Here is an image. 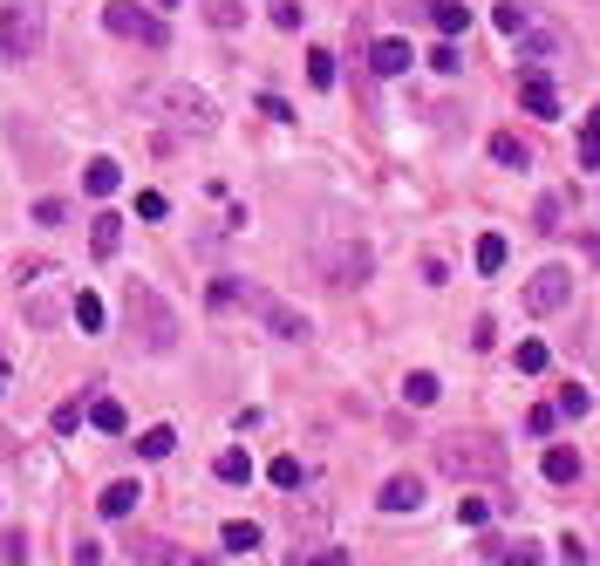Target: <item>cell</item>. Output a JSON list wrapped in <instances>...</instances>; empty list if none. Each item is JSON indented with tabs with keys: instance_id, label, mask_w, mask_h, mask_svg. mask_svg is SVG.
Returning <instances> with one entry per match:
<instances>
[{
	"instance_id": "1",
	"label": "cell",
	"mask_w": 600,
	"mask_h": 566,
	"mask_svg": "<svg viewBox=\"0 0 600 566\" xmlns=\"http://www.w3.org/2000/svg\"><path fill=\"white\" fill-rule=\"evenodd\" d=\"M437 471L457 478V485H498L512 471V457L485 430H450V437H437Z\"/></svg>"
},
{
	"instance_id": "2",
	"label": "cell",
	"mask_w": 600,
	"mask_h": 566,
	"mask_svg": "<svg viewBox=\"0 0 600 566\" xmlns=\"http://www.w3.org/2000/svg\"><path fill=\"white\" fill-rule=\"evenodd\" d=\"M123 307H130V335H137V348H150V355L178 348V314H171V301H164L150 280H130V287H123Z\"/></svg>"
},
{
	"instance_id": "3",
	"label": "cell",
	"mask_w": 600,
	"mask_h": 566,
	"mask_svg": "<svg viewBox=\"0 0 600 566\" xmlns=\"http://www.w3.org/2000/svg\"><path fill=\"white\" fill-rule=\"evenodd\" d=\"M150 103H157V116H164L171 130H185V137H212V130H219V103H212L205 89H191V82H164Z\"/></svg>"
},
{
	"instance_id": "4",
	"label": "cell",
	"mask_w": 600,
	"mask_h": 566,
	"mask_svg": "<svg viewBox=\"0 0 600 566\" xmlns=\"http://www.w3.org/2000/svg\"><path fill=\"white\" fill-rule=\"evenodd\" d=\"M314 260H321V273H328L335 287H362V280H369V266H375V260H369V246H362V239H355L348 226H335V219H328V232H321Z\"/></svg>"
},
{
	"instance_id": "5",
	"label": "cell",
	"mask_w": 600,
	"mask_h": 566,
	"mask_svg": "<svg viewBox=\"0 0 600 566\" xmlns=\"http://www.w3.org/2000/svg\"><path fill=\"white\" fill-rule=\"evenodd\" d=\"M28 55H41V14L28 0H14L0 14V62H28Z\"/></svg>"
},
{
	"instance_id": "6",
	"label": "cell",
	"mask_w": 600,
	"mask_h": 566,
	"mask_svg": "<svg viewBox=\"0 0 600 566\" xmlns=\"http://www.w3.org/2000/svg\"><path fill=\"white\" fill-rule=\"evenodd\" d=\"M239 301H246V307H253V314L266 321V335H280V341H307V335H314V328H307V314H300V307H287L280 294H260V287H246Z\"/></svg>"
},
{
	"instance_id": "7",
	"label": "cell",
	"mask_w": 600,
	"mask_h": 566,
	"mask_svg": "<svg viewBox=\"0 0 600 566\" xmlns=\"http://www.w3.org/2000/svg\"><path fill=\"white\" fill-rule=\"evenodd\" d=\"M103 28H110V35H123V41H150V48H164V21H150L144 7H137V0H110V7H103Z\"/></svg>"
},
{
	"instance_id": "8",
	"label": "cell",
	"mask_w": 600,
	"mask_h": 566,
	"mask_svg": "<svg viewBox=\"0 0 600 566\" xmlns=\"http://www.w3.org/2000/svg\"><path fill=\"white\" fill-rule=\"evenodd\" d=\"M566 301H573V266H539L525 280V314H553Z\"/></svg>"
},
{
	"instance_id": "9",
	"label": "cell",
	"mask_w": 600,
	"mask_h": 566,
	"mask_svg": "<svg viewBox=\"0 0 600 566\" xmlns=\"http://www.w3.org/2000/svg\"><path fill=\"white\" fill-rule=\"evenodd\" d=\"M130 560H137V566H205L191 546L164 539V532H137V539H130Z\"/></svg>"
},
{
	"instance_id": "10",
	"label": "cell",
	"mask_w": 600,
	"mask_h": 566,
	"mask_svg": "<svg viewBox=\"0 0 600 566\" xmlns=\"http://www.w3.org/2000/svg\"><path fill=\"white\" fill-rule=\"evenodd\" d=\"M287 532H294L300 546H314V539L328 532V498H321V491H300V498H287Z\"/></svg>"
},
{
	"instance_id": "11",
	"label": "cell",
	"mask_w": 600,
	"mask_h": 566,
	"mask_svg": "<svg viewBox=\"0 0 600 566\" xmlns=\"http://www.w3.org/2000/svg\"><path fill=\"white\" fill-rule=\"evenodd\" d=\"M519 110L539 116V123H553V116H560V89L546 82V69H525V76H519Z\"/></svg>"
},
{
	"instance_id": "12",
	"label": "cell",
	"mask_w": 600,
	"mask_h": 566,
	"mask_svg": "<svg viewBox=\"0 0 600 566\" xmlns=\"http://www.w3.org/2000/svg\"><path fill=\"white\" fill-rule=\"evenodd\" d=\"M375 505H382V512H416V505H423V478H410V471L389 478V485L375 491Z\"/></svg>"
},
{
	"instance_id": "13",
	"label": "cell",
	"mask_w": 600,
	"mask_h": 566,
	"mask_svg": "<svg viewBox=\"0 0 600 566\" xmlns=\"http://www.w3.org/2000/svg\"><path fill=\"white\" fill-rule=\"evenodd\" d=\"M137 498H144V485H137V478H116V485H103L96 512H103V519H130V512H137Z\"/></svg>"
},
{
	"instance_id": "14",
	"label": "cell",
	"mask_w": 600,
	"mask_h": 566,
	"mask_svg": "<svg viewBox=\"0 0 600 566\" xmlns=\"http://www.w3.org/2000/svg\"><path fill=\"white\" fill-rule=\"evenodd\" d=\"M410 62H416V48H410V41H396V35L369 48V69H375V76H403Z\"/></svg>"
},
{
	"instance_id": "15",
	"label": "cell",
	"mask_w": 600,
	"mask_h": 566,
	"mask_svg": "<svg viewBox=\"0 0 600 566\" xmlns=\"http://www.w3.org/2000/svg\"><path fill=\"white\" fill-rule=\"evenodd\" d=\"M430 21H437V35H444V41L471 35V7H464V0H430Z\"/></svg>"
},
{
	"instance_id": "16",
	"label": "cell",
	"mask_w": 600,
	"mask_h": 566,
	"mask_svg": "<svg viewBox=\"0 0 600 566\" xmlns=\"http://www.w3.org/2000/svg\"><path fill=\"white\" fill-rule=\"evenodd\" d=\"M116 246H123V219H116V212H96V226H89V253H96V260H116Z\"/></svg>"
},
{
	"instance_id": "17",
	"label": "cell",
	"mask_w": 600,
	"mask_h": 566,
	"mask_svg": "<svg viewBox=\"0 0 600 566\" xmlns=\"http://www.w3.org/2000/svg\"><path fill=\"white\" fill-rule=\"evenodd\" d=\"M539 471H546V485H573V478H580V451H566V444H553Z\"/></svg>"
},
{
	"instance_id": "18",
	"label": "cell",
	"mask_w": 600,
	"mask_h": 566,
	"mask_svg": "<svg viewBox=\"0 0 600 566\" xmlns=\"http://www.w3.org/2000/svg\"><path fill=\"white\" fill-rule=\"evenodd\" d=\"M116 185H123V171H116L110 157H96V164H89V171H82V191H89V198H110Z\"/></svg>"
},
{
	"instance_id": "19",
	"label": "cell",
	"mask_w": 600,
	"mask_h": 566,
	"mask_svg": "<svg viewBox=\"0 0 600 566\" xmlns=\"http://www.w3.org/2000/svg\"><path fill=\"white\" fill-rule=\"evenodd\" d=\"M212 471H219L225 485H253V457H246V451H219V457H212Z\"/></svg>"
},
{
	"instance_id": "20",
	"label": "cell",
	"mask_w": 600,
	"mask_h": 566,
	"mask_svg": "<svg viewBox=\"0 0 600 566\" xmlns=\"http://www.w3.org/2000/svg\"><path fill=\"white\" fill-rule=\"evenodd\" d=\"M437 396H444V382L430 376V369H416V376H403V403H416V410H423V403H437Z\"/></svg>"
},
{
	"instance_id": "21",
	"label": "cell",
	"mask_w": 600,
	"mask_h": 566,
	"mask_svg": "<svg viewBox=\"0 0 600 566\" xmlns=\"http://www.w3.org/2000/svg\"><path fill=\"white\" fill-rule=\"evenodd\" d=\"M491 157H498L505 171H525V164H532V151H525V144L512 137V130H498V137H491Z\"/></svg>"
},
{
	"instance_id": "22",
	"label": "cell",
	"mask_w": 600,
	"mask_h": 566,
	"mask_svg": "<svg viewBox=\"0 0 600 566\" xmlns=\"http://www.w3.org/2000/svg\"><path fill=\"white\" fill-rule=\"evenodd\" d=\"M89 423H96L103 437H116V430H123L130 416H123V403H116V396H96V403H89Z\"/></svg>"
},
{
	"instance_id": "23",
	"label": "cell",
	"mask_w": 600,
	"mask_h": 566,
	"mask_svg": "<svg viewBox=\"0 0 600 566\" xmlns=\"http://www.w3.org/2000/svg\"><path fill=\"white\" fill-rule=\"evenodd\" d=\"M553 55H560V35H553V28H532V35H525V69H539V62H553Z\"/></svg>"
},
{
	"instance_id": "24",
	"label": "cell",
	"mask_w": 600,
	"mask_h": 566,
	"mask_svg": "<svg viewBox=\"0 0 600 566\" xmlns=\"http://www.w3.org/2000/svg\"><path fill=\"white\" fill-rule=\"evenodd\" d=\"M137 451H144V457H171V451H178V430H171V423H150L144 437H137Z\"/></svg>"
},
{
	"instance_id": "25",
	"label": "cell",
	"mask_w": 600,
	"mask_h": 566,
	"mask_svg": "<svg viewBox=\"0 0 600 566\" xmlns=\"http://www.w3.org/2000/svg\"><path fill=\"white\" fill-rule=\"evenodd\" d=\"M491 28H498V35H525L532 21H525V7H519V0H498V7H491Z\"/></svg>"
},
{
	"instance_id": "26",
	"label": "cell",
	"mask_w": 600,
	"mask_h": 566,
	"mask_svg": "<svg viewBox=\"0 0 600 566\" xmlns=\"http://www.w3.org/2000/svg\"><path fill=\"white\" fill-rule=\"evenodd\" d=\"M75 328H82V335H103V301H96L89 287L75 294Z\"/></svg>"
},
{
	"instance_id": "27",
	"label": "cell",
	"mask_w": 600,
	"mask_h": 566,
	"mask_svg": "<svg viewBox=\"0 0 600 566\" xmlns=\"http://www.w3.org/2000/svg\"><path fill=\"white\" fill-rule=\"evenodd\" d=\"M560 219H566V198H560V191H546V198L532 205V226H539V232H560Z\"/></svg>"
},
{
	"instance_id": "28",
	"label": "cell",
	"mask_w": 600,
	"mask_h": 566,
	"mask_svg": "<svg viewBox=\"0 0 600 566\" xmlns=\"http://www.w3.org/2000/svg\"><path fill=\"white\" fill-rule=\"evenodd\" d=\"M225 553H253V546H260V526H246V519H225Z\"/></svg>"
},
{
	"instance_id": "29",
	"label": "cell",
	"mask_w": 600,
	"mask_h": 566,
	"mask_svg": "<svg viewBox=\"0 0 600 566\" xmlns=\"http://www.w3.org/2000/svg\"><path fill=\"white\" fill-rule=\"evenodd\" d=\"M266 478H273L280 491H300V485H307V471H300V457H273V464H266Z\"/></svg>"
},
{
	"instance_id": "30",
	"label": "cell",
	"mask_w": 600,
	"mask_h": 566,
	"mask_svg": "<svg viewBox=\"0 0 600 566\" xmlns=\"http://www.w3.org/2000/svg\"><path fill=\"white\" fill-rule=\"evenodd\" d=\"M307 82H314V89H335V48H314V55H307Z\"/></svg>"
},
{
	"instance_id": "31",
	"label": "cell",
	"mask_w": 600,
	"mask_h": 566,
	"mask_svg": "<svg viewBox=\"0 0 600 566\" xmlns=\"http://www.w3.org/2000/svg\"><path fill=\"white\" fill-rule=\"evenodd\" d=\"M205 21L212 28H239L246 21V0H205Z\"/></svg>"
},
{
	"instance_id": "32",
	"label": "cell",
	"mask_w": 600,
	"mask_h": 566,
	"mask_svg": "<svg viewBox=\"0 0 600 566\" xmlns=\"http://www.w3.org/2000/svg\"><path fill=\"white\" fill-rule=\"evenodd\" d=\"M498 266H505V239L485 232V239H478V273H498Z\"/></svg>"
},
{
	"instance_id": "33",
	"label": "cell",
	"mask_w": 600,
	"mask_h": 566,
	"mask_svg": "<svg viewBox=\"0 0 600 566\" xmlns=\"http://www.w3.org/2000/svg\"><path fill=\"white\" fill-rule=\"evenodd\" d=\"M430 69H444V76H457V69H464V55H457V41H437V48H430Z\"/></svg>"
},
{
	"instance_id": "34",
	"label": "cell",
	"mask_w": 600,
	"mask_h": 566,
	"mask_svg": "<svg viewBox=\"0 0 600 566\" xmlns=\"http://www.w3.org/2000/svg\"><path fill=\"white\" fill-rule=\"evenodd\" d=\"M35 226H69V205H62V198H41V205H35Z\"/></svg>"
},
{
	"instance_id": "35",
	"label": "cell",
	"mask_w": 600,
	"mask_h": 566,
	"mask_svg": "<svg viewBox=\"0 0 600 566\" xmlns=\"http://www.w3.org/2000/svg\"><path fill=\"white\" fill-rule=\"evenodd\" d=\"M519 369H525V376L546 369V341H519Z\"/></svg>"
},
{
	"instance_id": "36",
	"label": "cell",
	"mask_w": 600,
	"mask_h": 566,
	"mask_svg": "<svg viewBox=\"0 0 600 566\" xmlns=\"http://www.w3.org/2000/svg\"><path fill=\"white\" fill-rule=\"evenodd\" d=\"M171 205H164V191H137V219H164Z\"/></svg>"
},
{
	"instance_id": "37",
	"label": "cell",
	"mask_w": 600,
	"mask_h": 566,
	"mask_svg": "<svg viewBox=\"0 0 600 566\" xmlns=\"http://www.w3.org/2000/svg\"><path fill=\"white\" fill-rule=\"evenodd\" d=\"M587 403H594L587 389H573V382H566V389H560V410H566V416H587Z\"/></svg>"
},
{
	"instance_id": "38",
	"label": "cell",
	"mask_w": 600,
	"mask_h": 566,
	"mask_svg": "<svg viewBox=\"0 0 600 566\" xmlns=\"http://www.w3.org/2000/svg\"><path fill=\"white\" fill-rule=\"evenodd\" d=\"M0 553L21 566V560H28V532H0Z\"/></svg>"
},
{
	"instance_id": "39",
	"label": "cell",
	"mask_w": 600,
	"mask_h": 566,
	"mask_svg": "<svg viewBox=\"0 0 600 566\" xmlns=\"http://www.w3.org/2000/svg\"><path fill=\"white\" fill-rule=\"evenodd\" d=\"M491 560H498V566H539V553H532V546H512V553H505V546H498V553H491Z\"/></svg>"
},
{
	"instance_id": "40",
	"label": "cell",
	"mask_w": 600,
	"mask_h": 566,
	"mask_svg": "<svg viewBox=\"0 0 600 566\" xmlns=\"http://www.w3.org/2000/svg\"><path fill=\"white\" fill-rule=\"evenodd\" d=\"M457 519H464V526H485L491 505H485V498H464V505H457Z\"/></svg>"
},
{
	"instance_id": "41",
	"label": "cell",
	"mask_w": 600,
	"mask_h": 566,
	"mask_svg": "<svg viewBox=\"0 0 600 566\" xmlns=\"http://www.w3.org/2000/svg\"><path fill=\"white\" fill-rule=\"evenodd\" d=\"M273 28H300V0H273Z\"/></svg>"
},
{
	"instance_id": "42",
	"label": "cell",
	"mask_w": 600,
	"mask_h": 566,
	"mask_svg": "<svg viewBox=\"0 0 600 566\" xmlns=\"http://www.w3.org/2000/svg\"><path fill=\"white\" fill-rule=\"evenodd\" d=\"M294 566H348V553H341V546H321L314 560H300V553H294Z\"/></svg>"
},
{
	"instance_id": "43",
	"label": "cell",
	"mask_w": 600,
	"mask_h": 566,
	"mask_svg": "<svg viewBox=\"0 0 600 566\" xmlns=\"http://www.w3.org/2000/svg\"><path fill=\"white\" fill-rule=\"evenodd\" d=\"M75 423H82V396H75V403H62V410H55V430H62V437H69Z\"/></svg>"
},
{
	"instance_id": "44",
	"label": "cell",
	"mask_w": 600,
	"mask_h": 566,
	"mask_svg": "<svg viewBox=\"0 0 600 566\" xmlns=\"http://www.w3.org/2000/svg\"><path fill=\"white\" fill-rule=\"evenodd\" d=\"M75 566H103V546L96 539H75Z\"/></svg>"
},
{
	"instance_id": "45",
	"label": "cell",
	"mask_w": 600,
	"mask_h": 566,
	"mask_svg": "<svg viewBox=\"0 0 600 566\" xmlns=\"http://www.w3.org/2000/svg\"><path fill=\"white\" fill-rule=\"evenodd\" d=\"M560 553H566V566H587V539H573V532H566Z\"/></svg>"
},
{
	"instance_id": "46",
	"label": "cell",
	"mask_w": 600,
	"mask_h": 566,
	"mask_svg": "<svg viewBox=\"0 0 600 566\" xmlns=\"http://www.w3.org/2000/svg\"><path fill=\"white\" fill-rule=\"evenodd\" d=\"M580 164H587V171H600V137H594V130L580 137Z\"/></svg>"
},
{
	"instance_id": "47",
	"label": "cell",
	"mask_w": 600,
	"mask_h": 566,
	"mask_svg": "<svg viewBox=\"0 0 600 566\" xmlns=\"http://www.w3.org/2000/svg\"><path fill=\"white\" fill-rule=\"evenodd\" d=\"M587 130H594V137H600V103H594V116H587Z\"/></svg>"
},
{
	"instance_id": "48",
	"label": "cell",
	"mask_w": 600,
	"mask_h": 566,
	"mask_svg": "<svg viewBox=\"0 0 600 566\" xmlns=\"http://www.w3.org/2000/svg\"><path fill=\"white\" fill-rule=\"evenodd\" d=\"M150 7H178V0H150Z\"/></svg>"
},
{
	"instance_id": "49",
	"label": "cell",
	"mask_w": 600,
	"mask_h": 566,
	"mask_svg": "<svg viewBox=\"0 0 600 566\" xmlns=\"http://www.w3.org/2000/svg\"><path fill=\"white\" fill-rule=\"evenodd\" d=\"M0 396H7V369H0Z\"/></svg>"
},
{
	"instance_id": "50",
	"label": "cell",
	"mask_w": 600,
	"mask_h": 566,
	"mask_svg": "<svg viewBox=\"0 0 600 566\" xmlns=\"http://www.w3.org/2000/svg\"><path fill=\"white\" fill-rule=\"evenodd\" d=\"M0 369H7V348H0Z\"/></svg>"
}]
</instances>
